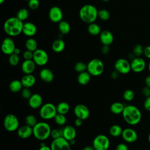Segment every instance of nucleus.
<instances>
[{"mask_svg": "<svg viewBox=\"0 0 150 150\" xmlns=\"http://www.w3.org/2000/svg\"><path fill=\"white\" fill-rule=\"evenodd\" d=\"M23 26V21L16 16L8 18L4 22V30L9 36H16L22 33Z\"/></svg>", "mask_w": 150, "mask_h": 150, "instance_id": "nucleus-1", "label": "nucleus"}, {"mask_svg": "<svg viewBox=\"0 0 150 150\" xmlns=\"http://www.w3.org/2000/svg\"><path fill=\"white\" fill-rule=\"evenodd\" d=\"M122 115L124 121L131 125H137L142 118V114L140 110L133 105L125 106Z\"/></svg>", "mask_w": 150, "mask_h": 150, "instance_id": "nucleus-2", "label": "nucleus"}, {"mask_svg": "<svg viewBox=\"0 0 150 150\" xmlns=\"http://www.w3.org/2000/svg\"><path fill=\"white\" fill-rule=\"evenodd\" d=\"M98 10L91 4L83 5L79 11V16L82 21L87 23L94 22L98 17Z\"/></svg>", "mask_w": 150, "mask_h": 150, "instance_id": "nucleus-3", "label": "nucleus"}, {"mask_svg": "<svg viewBox=\"0 0 150 150\" xmlns=\"http://www.w3.org/2000/svg\"><path fill=\"white\" fill-rule=\"evenodd\" d=\"M52 129L49 124L45 121L38 122L33 127V135L38 140L43 141L50 137Z\"/></svg>", "mask_w": 150, "mask_h": 150, "instance_id": "nucleus-4", "label": "nucleus"}, {"mask_svg": "<svg viewBox=\"0 0 150 150\" xmlns=\"http://www.w3.org/2000/svg\"><path fill=\"white\" fill-rule=\"evenodd\" d=\"M87 71L93 76L101 75L104 70V64L99 59H93L87 64Z\"/></svg>", "mask_w": 150, "mask_h": 150, "instance_id": "nucleus-5", "label": "nucleus"}, {"mask_svg": "<svg viewBox=\"0 0 150 150\" xmlns=\"http://www.w3.org/2000/svg\"><path fill=\"white\" fill-rule=\"evenodd\" d=\"M57 113L56 106L51 103L43 104L39 110V115L43 120H48L54 118Z\"/></svg>", "mask_w": 150, "mask_h": 150, "instance_id": "nucleus-6", "label": "nucleus"}, {"mask_svg": "<svg viewBox=\"0 0 150 150\" xmlns=\"http://www.w3.org/2000/svg\"><path fill=\"white\" fill-rule=\"evenodd\" d=\"M3 124L5 129L9 132H13L19 128V120L13 114L6 115L4 119Z\"/></svg>", "mask_w": 150, "mask_h": 150, "instance_id": "nucleus-7", "label": "nucleus"}, {"mask_svg": "<svg viewBox=\"0 0 150 150\" xmlns=\"http://www.w3.org/2000/svg\"><path fill=\"white\" fill-rule=\"evenodd\" d=\"M110 145L108 138L103 134L97 135L93 141V146L95 150H107Z\"/></svg>", "mask_w": 150, "mask_h": 150, "instance_id": "nucleus-8", "label": "nucleus"}, {"mask_svg": "<svg viewBox=\"0 0 150 150\" xmlns=\"http://www.w3.org/2000/svg\"><path fill=\"white\" fill-rule=\"evenodd\" d=\"M33 60L38 66H45L49 60L48 54L45 50L38 49L33 52Z\"/></svg>", "mask_w": 150, "mask_h": 150, "instance_id": "nucleus-9", "label": "nucleus"}, {"mask_svg": "<svg viewBox=\"0 0 150 150\" xmlns=\"http://www.w3.org/2000/svg\"><path fill=\"white\" fill-rule=\"evenodd\" d=\"M114 68L120 74H127L131 70V63L124 58H120L115 61Z\"/></svg>", "mask_w": 150, "mask_h": 150, "instance_id": "nucleus-10", "label": "nucleus"}, {"mask_svg": "<svg viewBox=\"0 0 150 150\" xmlns=\"http://www.w3.org/2000/svg\"><path fill=\"white\" fill-rule=\"evenodd\" d=\"M52 150H71V145L63 137L53 139L50 144Z\"/></svg>", "mask_w": 150, "mask_h": 150, "instance_id": "nucleus-11", "label": "nucleus"}, {"mask_svg": "<svg viewBox=\"0 0 150 150\" xmlns=\"http://www.w3.org/2000/svg\"><path fill=\"white\" fill-rule=\"evenodd\" d=\"M73 111L76 118H80L82 120H87L90 116V110L88 108L83 104L76 105L74 108Z\"/></svg>", "mask_w": 150, "mask_h": 150, "instance_id": "nucleus-12", "label": "nucleus"}, {"mask_svg": "<svg viewBox=\"0 0 150 150\" xmlns=\"http://www.w3.org/2000/svg\"><path fill=\"white\" fill-rule=\"evenodd\" d=\"M15 48L14 41L11 38L7 37L3 40L1 45V50L4 54L9 56L13 53Z\"/></svg>", "mask_w": 150, "mask_h": 150, "instance_id": "nucleus-13", "label": "nucleus"}, {"mask_svg": "<svg viewBox=\"0 0 150 150\" xmlns=\"http://www.w3.org/2000/svg\"><path fill=\"white\" fill-rule=\"evenodd\" d=\"M131 70L138 73L144 71L146 67V63L141 57H135L131 62Z\"/></svg>", "mask_w": 150, "mask_h": 150, "instance_id": "nucleus-14", "label": "nucleus"}, {"mask_svg": "<svg viewBox=\"0 0 150 150\" xmlns=\"http://www.w3.org/2000/svg\"><path fill=\"white\" fill-rule=\"evenodd\" d=\"M63 12L59 7L53 6L49 9V18L52 22L54 23H59L63 21Z\"/></svg>", "mask_w": 150, "mask_h": 150, "instance_id": "nucleus-15", "label": "nucleus"}, {"mask_svg": "<svg viewBox=\"0 0 150 150\" xmlns=\"http://www.w3.org/2000/svg\"><path fill=\"white\" fill-rule=\"evenodd\" d=\"M121 136L122 139L128 143L135 142L138 139L137 132L131 128H126L124 129Z\"/></svg>", "mask_w": 150, "mask_h": 150, "instance_id": "nucleus-16", "label": "nucleus"}, {"mask_svg": "<svg viewBox=\"0 0 150 150\" xmlns=\"http://www.w3.org/2000/svg\"><path fill=\"white\" fill-rule=\"evenodd\" d=\"M43 99L42 96L38 93L33 94L28 99V104L30 108L37 109L40 108L42 105Z\"/></svg>", "mask_w": 150, "mask_h": 150, "instance_id": "nucleus-17", "label": "nucleus"}, {"mask_svg": "<svg viewBox=\"0 0 150 150\" xmlns=\"http://www.w3.org/2000/svg\"><path fill=\"white\" fill-rule=\"evenodd\" d=\"M100 40L103 45L110 46L114 41V36L110 31L104 30L100 34Z\"/></svg>", "mask_w": 150, "mask_h": 150, "instance_id": "nucleus-18", "label": "nucleus"}, {"mask_svg": "<svg viewBox=\"0 0 150 150\" xmlns=\"http://www.w3.org/2000/svg\"><path fill=\"white\" fill-rule=\"evenodd\" d=\"M36 65L33 60H25L21 64V70L25 74H32L35 70Z\"/></svg>", "mask_w": 150, "mask_h": 150, "instance_id": "nucleus-19", "label": "nucleus"}, {"mask_svg": "<svg viewBox=\"0 0 150 150\" xmlns=\"http://www.w3.org/2000/svg\"><path fill=\"white\" fill-rule=\"evenodd\" d=\"M17 134L21 139L29 138L33 134V128L25 124L18 129Z\"/></svg>", "mask_w": 150, "mask_h": 150, "instance_id": "nucleus-20", "label": "nucleus"}, {"mask_svg": "<svg viewBox=\"0 0 150 150\" xmlns=\"http://www.w3.org/2000/svg\"><path fill=\"white\" fill-rule=\"evenodd\" d=\"M62 137L68 141L75 139L76 137V130L71 125H67L62 129Z\"/></svg>", "mask_w": 150, "mask_h": 150, "instance_id": "nucleus-21", "label": "nucleus"}, {"mask_svg": "<svg viewBox=\"0 0 150 150\" xmlns=\"http://www.w3.org/2000/svg\"><path fill=\"white\" fill-rule=\"evenodd\" d=\"M37 32V28L36 25L30 22H27L23 23L22 33L29 37L34 36Z\"/></svg>", "mask_w": 150, "mask_h": 150, "instance_id": "nucleus-22", "label": "nucleus"}, {"mask_svg": "<svg viewBox=\"0 0 150 150\" xmlns=\"http://www.w3.org/2000/svg\"><path fill=\"white\" fill-rule=\"evenodd\" d=\"M39 77L46 83H51L54 79V74L51 70L44 68L40 71Z\"/></svg>", "mask_w": 150, "mask_h": 150, "instance_id": "nucleus-23", "label": "nucleus"}, {"mask_svg": "<svg viewBox=\"0 0 150 150\" xmlns=\"http://www.w3.org/2000/svg\"><path fill=\"white\" fill-rule=\"evenodd\" d=\"M23 87L30 88L33 87L36 83V78L32 74H25L21 80Z\"/></svg>", "mask_w": 150, "mask_h": 150, "instance_id": "nucleus-24", "label": "nucleus"}, {"mask_svg": "<svg viewBox=\"0 0 150 150\" xmlns=\"http://www.w3.org/2000/svg\"><path fill=\"white\" fill-rule=\"evenodd\" d=\"M90 80L91 74L87 71L80 73L77 76V82L82 86H85L89 83Z\"/></svg>", "mask_w": 150, "mask_h": 150, "instance_id": "nucleus-25", "label": "nucleus"}, {"mask_svg": "<svg viewBox=\"0 0 150 150\" xmlns=\"http://www.w3.org/2000/svg\"><path fill=\"white\" fill-rule=\"evenodd\" d=\"M65 48V43L63 40L57 39L53 41L52 45V49L55 53H60Z\"/></svg>", "mask_w": 150, "mask_h": 150, "instance_id": "nucleus-26", "label": "nucleus"}, {"mask_svg": "<svg viewBox=\"0 0 150 150\" xmlns=\"http://www.w3.org/2000/svg\"><path fill=\"white\" fill-rule=\"evenodd\" d=\"M22 87H23L22 83L21 81L19 80H12V81H11L9 85V90H11V91L14 93H18L19 91H21L22 90Z\"/></svg>", "mask_w": 150, "mask_h": 150, "instance_id": "nucleus-27", "label": "nucleus"}, {"mask_svg": "<svg viewBox=\"0 0 150 150\" xmlns=\"http://www.w3.org/2000/svg\"><path fill=\"white\" fill-rule=\"evenodd\" d=\"M125 105L120 102H114L110 105V111L114 114H122Z\"/></svg>", "mask_w": 150, "mask_h": 150, "instance_id": "nucleus-28", "label": "nucleus"}, {"mask_svg": "<svg viewBox=\"0 0 150 150\" xmlns=\"http://www.w3.org/2000/svg\"><path fill=\"white\" fill-rule=\"evenodd\" d=\"M87 31L90 35L93 36L98 35L101 32L100 26L95 22L88 24V26L87 27Z\"/></svg>", "mask_w": 150, "mask_h": 150, "instance_id": "nucleus-29", "label": "nucleus"}, {"mask_svg": "<svg viewBox=\"0 0 150 150\" xmlns=\"http://www.w3.org/2000/svg\"><path fill=\"white\" fill-rule=\"evenodd\" d=\"M56 110L57 113L66 115L70 110V105L67 103L62 101L56 105Z\"/></svg>", "mask_w": 150, "mask_h": 150, "instance_id": "nucleus-30", "label": "nucleus"}, {"mask_svg": "<svg viewBox=\"0 0 150 150\" xmlns=\"http://www.w3.org/2000/svg\"><path fill=\"white\" fill-rule=\"evenodd\" d=\"M58 28L60 32L63 35L68 34L71 30L70 24L65 21H62L59 23Z\"/></svg>", "mask_w": 150, "mask_h": 150, "instance_id": "nucleus-31", "label": "nucleus"}, {"mask_svg": "<svg viewBox=\"0 0 150 150\" xmlns=\"http://www.w3.org/2000/svg\"><path fill=\"white\" fill-rule=\"evenodd\" d=\"M25 47L26 50L34 52L38 49V43L33 38H29L25 42Z\"/></svg>", "mask_w": 150, "mask_h": 150, "instance_id": "nucleus-32", "label": "nucleus"}, {"mask_svg": "<svg viewBox=\"0 0 150 150\" xmlns=\"http://www.w3.org/2000/svg\"><path fill=\"white\" fill-rule=\"evenodd\" d=\"M122 131L123 129L121 128V127L117 124L112 125L109 129L110 135L114 137H118L119 136H121Z\"/></svg>", "mask_w": 150, "mask_h": 150, "instance_id": "nucleus-33", "label": "nucleus"}, {"mask_svg": "<svg viewBox=\"0 0 150 150\" xmlns=\"http://www.w3.org/2000/svg\"><path fill=\"white\" fill-rule=\"evenodd\" d=\"M29 11L26 8H23L20 9L16 13V17L19 19L21 21H24L25 20H26L28 19V18L29 17Z\"/></svg>", "mask_w": 150, "mask_h": 150, "instance_id": "nucleus-34", "label": "nucleus"}, {"mask_svg": "<svg viewBox=\"0 0 150 150\" xmlns=\"http://www.w3.org/2000/svg\"><path fill=\"white\" fill-rule=\"evenodd\" d=\"M25 124H26L32 128L38 123L37 119H36V117L32 114L28 115L25 117Z\"/></svg>", "mask_w": 150, "mask_h": 150, "instance_id": "nucleus-35", "label": "nucleus"}, {"mask_svg": "<svg viewBox=\"0 0 150 150\" xmlns=\"http://www.w3.org/2000/svg\"><path fill=\"white\" fill-rule=\"evenodd\" d=\"M54 120L57 125H63L66 124L67 118H66V117L65 116V115L57 113V114L55 115V117L54 118Z\"/></svg>", "mask_w": 150, "mask_h": 150, "instance_id": "nucleus-36", "label": "nucleus"}, {"mask_svg": "<svg viewBox=\"0 0 150 150\" xmlns=\"http://www.w3.org/2000/svg\"><path fill=\"white\" fill-rule=\"evenodd\" d=\"M98 17L102 21H107L110 19V13L107 9H101L98 11Z\"/></svg>", "mask_w": 150, "mask_h": 150, "instance_id": "nucleus-37", "label": "nucleus"}, {"mask_svg": "<svg viewBox=\"0 0 150 150\" xmlns=\"http://www.w3.org/2000/svg\"><path fill=\"white\" fill-rule=\"evenodd\" d=\"M9 64L12 66H17L20 61V58L18 54H16L15 53H12L9 56L8 59Z\"/></svg>", "mask_w": 150, "mask_h": 150, "instance_id": "nucleus-38", "label": "nucleus"}, {"mask_svg": "<svg viewBox=\"0 0 150 150\" xmlns=\"http://www.w3.org/2000/svg\"><path fill=\"white\" fill-rule=\"evenodd\" d=\"M87 64L83 62H77L74 65V70L77 73H82L87 70Z\"/></svg>", "mask_w": 150, "mask_h": 150, "instance_id": "nucleus-39", "label": "nucleus"}, {"mask_svg": "<svg viewBox=\"0 0 150 150\" xmlns=\"http://www.w3.org/2000/svg\"><path fill=\"white\" fill-rule=\"evenodd\" d=\"M135 97V93L133 90L131 89L125 90L123 93V98L127 101H132Z\"/></svg>", "mask_w": 150, "mask_h": 150, "instance_id": "nucleus-40", "label": "nucleus"}, {"mask_svg": "<svg viewBox=\"0 0 150 150\" xmlns=\"http://www.w3.org/2000/svg\"><path fill=\"white\" fill-rule=\"evenodd\" d=\"M144 47H143L141 45L138 44L134 47L132 52L134 53L135 57H141V55L144 54Z\"/></svg>", "mask_w": 150, "mask_h": 150, "instance_id": "nucleus-41", "label": "nucleus"}, {"mask_svg": "<svg viewBox=\"0 0 150 150\" xmlns=\"http://www.w3.org/2000/svg\"><path fill=\"white\" fill-rule=\"evenodd\" d=\"M50 137L53 138V139H55L62 137V129H59L56 128L52 129L51 131Z\"/></svg>", "mask_w": 150, "mask_h": 150, "instance_id": "nucleus-42", "label": "nucleus"}, {"mask_svg": "<svg viewBox=\"0 0 150 150\" xmlns=\"http://www.w3.org/2000/svg\"><path fill=\"white\" fill-rule=\"evenodd\" d=\"M28 5L30 9L36 10L39 8L40 3L39 0H29Z\"/></svg>", "mask_w": 150, "mask_h": 150, "instance_id": "nucleus-43", "label": "nucleus"}, {"mask_svg": "<svg viewBox=\"0 0 150 150\" xmlns=\"http://www.w3.org/2000/svg\"><path fill=\"white\" fill-rule=\"evenodd\" d=\"M32 95V94L29 88L24 87L21 90V96L25 99H28V100L31 97Z\"/></svg>", "mask_w": 150, "mask_h": 150, "instance_id": "nucleus-44", "label": "nucleus"}, {"mask_svg": "<svg viewBox=\"0 0 150 150\" xmlns=\"http://www.w3.org/2000/svg\"><path fill=\"white\" fill-rule=\"evenodd\" d=\"M22 56L25 60H33V52L29 50H26L23 53Z\"/></svg>", "mask_w": 150, "mask_h": 150, "instance_id": "nucleus-45", "label": "nucleus"}, {"mask_svg": "<svg viewBox=\"0 0 150 150\" xmlns=\"http://www.w3.org/2000/svg\"><path fill=\"white\" fill-rule=\"evenodd\" d=\"M144 107L146 111H150V96L146 97L144 103Z\"/></svg>", "mask_w": 150, "mask_h": 150, "instance_id": "nucleus-46", "label": "nucleus"}, {"mask_svg": "<svg viewBox=\"0 0 150 150\" xmlns=\"http://www.w3.org/2000/svg\"><path fill=\"white\" fill-rule=\"evenodd\" d=\"M142 93L145 97H148L150 96V88L145 86L142 88Z\"/></svg>", "mask_w": 150, "mask_h": 150, "instance_id": "nucleus-47", "label": "nucleus"}, {"mask_svg": "<svg viewBox=\"0 0 150 150\" xmlns=\"http://www.w3.org/2000/svg\"><path fill=\"white\" fill-rule=\"evenodd\" d=\"M115 150H128V148L125 144L120 143L117 145Z\"/></svg>", "mask_w": 150, "mask_h": 150, "instance_id": "nucleus-48", "label": "nucleus"}, {"mask_svg": "<svg viewBox=\"0 0 150 150\" xmlns=\"http://www.w3.org/2000/svg\"><path fill=\"white\" fill-rule=\"evenodd\" d=\"M146 58L150 59V45L146 46L144 49V54Z\"/></svg>", "mask_w": 150, "mask_h": 150, "instance_id": "nucleus-49", "label": "nucleus"}, {"mask_svg": "<svg viewBox=\"0 0 150 150\" xmlns=\"http://www.w3.org/2000/svg\"><path fill=\"white\" fill-rule=\"evenodd\" d=\"M101 52L104 54H108L109 52H110V47L109 46H107V45H103L101 47Z\"/></svg>", "mask_w": 150, "mask_h": 150, "instance_id": "nucleus-50", "label": "nucleus"}, {"mask_svg": "<svg viewBox=\"0 0 150 150\" xmlns=\"http://www.w3.org/2000/svg\"><path fill=\"white\" fill-rule=\"evenodd\" d=\"M119 76H120V73L117 70H115L112 71L111 73V74H110V76H111V79H112L114 80H115V79H118Z\"/></svg>", "mask_w": 150, "mask_h": 150, "instance_id": "nucleus-51", "label": "nucleus"}, {"mask_svg": "<svg viewBox=\"0 0 150 150\" xmlns=\"http://www.w3.org/2000/svg\"><path fill=\"white\" fill-rule=\"evenodd\" d=\"M83 120H82L81 119L77 118L74 121V125L76 127H80L83 124Z\"/></svg>", "mask_w": 150, "mask_h": 150, "instance_id": "nucleus-52", "label": "nucleus"}, {"mask_svg": "<svg viewBox=\"0 0 150 150\" xmlns=\"http://www.w3.org/2000/svg\"><path fill=\"white\" fill-rule=\"evenodd\" d=\"M145 86H148L150 88V75L147 76L145 79Z\"/></svg>", "mask_w": 150, "mask_h": 150, "instance_id": "nucleus-53", "label": "nucleus"}, {"mask_svg": "<svg viewBox=\"0 0 150 150\" xmlns=\"http://www.w3.org/2000/svg\"><path fill=\"white\" fill-rule=\"evenodd\" d=\"M38 150H52L50 146H48L46 145L43 146H40Z\"/></svg>", "mask_w": 150, "mask_h": 150, "instance_id": "nucleus-54", "label": "nucleus"}, {"mask_svg": "<svg viewBox=\"0 0 150 150\" xmlns=\"http://www.w3.org/2000/svg\"><path fill=\"white\" fill-rule=\"evenodd\" d=\"M83 150H95L93 146H86L83 148Z\"/></svg>", "mask_w": 150, "mask_h": 150, "instance_id": "nucleus-55", "label": "nucleus"}, {"mask_svg": "<svg viewBox=\"0 0 150 150\" xmlns=\"http://www.w3.org/2000/svg\"><path fill=\"white\" fill-rule=\"evenodd\" d=\"M128 57H129V59L132 60L135 57V56L134 55V54L133 52H131V53H129L128 54Z\"/></svg>", "mask_w": 150, "mask_h": 150, "instance_id": "nucleus-56", "label": "nucleus"}, {"mask_svg": "<svg viewBox=\"0 0 150 150\" xmlns=\"http://www.w3.org/2000/svg\"><path fill=\"white\" fill-rule=\"evenodd\" d=\"M14 53H15V54H20V53H21V50H20V49H19V48H18V47H16L15 48V50H14V52H13Z\"/></svg>", "mask_w": 150, "mask_h": 150, "instance_id": "nucleus-57", "label": "nucleus"}, {"mask_svg": "<svg viewBox=\"0 0 150 150\" xmlns=\"http://www.w3.org/2000/svg\"><path fill=\"white\" fill-rule=\"evenodd\" d=\"M69 142H70V144L71 145H74V144H75V143H76V140H75V139H72V140L70 141Z\"/></svg>", "mask_w": 150, "mask_h": 150, "instance_id": "nucleus-58", "label": "nucleus"}, {"mask_svg": "<svg viewBox=\"0 0 150 150\" xmlns=\"http://www.w3.org/2000/svg\"><path fill=\"white\" fill-rule=\"evenodd\" d=\"M148 140L149 142L150 143V132H149V134H148Z\"/></svg>", "mask_w": 150, "mask_h": 150, "instance_id": "nucleus-59", "label": "nucleus"}, {"mask_svg": "<svg viewBox=\"0 0 150 150\" xmlns=\"http://www.w3.org/2000/svg\"><path fill=\"white\" fill-rule=\"evenodd\" d=\"M148 70H149V72L150 73V61H149V64H148Z\"/></svg>", "mask_w": 150, "mask_h": 150, "instance_id": "nucleus-60", "label": "nucleus"}, {"mask_svg": "<svg viewBox=\"0 0 150 150\" xmlns=\"http://www.w3.org/2000/svg\"><path fill=\"white\" fill-rule=\"evenodd\" d=\"M5 0H0V4H2Z\"/></svg>", "mask_w": 150, "mask_h": 150, "instance_id": "nucleus-61", "label": "nucleus"}, {"mask_svg": "<svg viewBox=\"0 0 150 150\" xmlns=\"http://www.w3.org/2000/svg\"><path fill=\"white\" fill-rule=\"evenodd\" d=\"M102 1H103V2H108V1H109L110 0H101Z\"/></svg>", "mask_w": 150, "mask_h": 150, "instance_id": "nucleus-62", "label": "nucleus"}, {"mask_svg": "<svg viewBox=\"0 0 150 150\" xmlns=\"http://www.w3.org/2000/svg\"><path fill=\"white\" fill-rule=\"evenodd\" d=\"M24 1H29V0H24Z\"/></svg>", "mask_w": 150, "mask_h": 150, "instance_id": "nucleus-63", "label": "nucleus"}]
</instances>
